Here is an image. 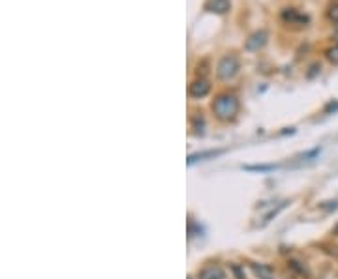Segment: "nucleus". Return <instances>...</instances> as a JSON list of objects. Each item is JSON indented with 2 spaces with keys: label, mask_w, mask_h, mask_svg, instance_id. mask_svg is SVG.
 <instances>
[{
  "label": "nucleus",
  "mask_w": 338,
  "mask_h": 279,
  "mask_svg": "<svg viewBox=\"0 0 338 279\" xmlns=\"http://www.w3.org/2000/svg\"><path fill=\"white\" fill-rule=\"evenodd\" d=\"M203 10L209 12V14L225 15L231 10V0H205Z\"/></svg>",
  "instance_id": "423d86ee"
},
{
  "label": "nucleus",
  "mask_w": 338,
  "mask_h": 279,
  "mask_svg": "<svg viewBox=\"0 0 338 279\" xmlns=\"http://www.w3.org/2000/svg\"><path fill=\"white\" fill-rule=\"evenodd\" d=\"M287 264H289V268H293L295 272L301 273V275H308V270H306V266L303 264V262H299V260H289Z\"/></svg>",
  "instance_id": "f8f14e48"
},
{
  "label": "nucleus",
  "mask_w": 338,
  "mask_h": 279,
  "mask_svg": "<svg viewBox=\"0 0 338 279\" xmlns=\"http://www.w3.org/2000/svg\"><path fill=\"white\" fill-rule=\"evenodd\" d=\"M327 19L331 23H338V4H331L327 10Z\"/></svg>",
  "instance_id": "4468645a"
},
{
  "label": "nucleus",
  "mask_w": 338,
  "mask_h": 279,
  "mask_svg": "<svg viewBox=\"0 0 338 279\" xmlns=\"http://www.w3.org/2000/svg\"><path fill=\"white\" fill-rule=\"evenodd\" d=\"M323 113H325V114H332V113H338V101H336V100L329 101V103H327V105H325Z\"/></svg>",
  "instance_id": "2eb2a0df"
},
{
  "label": "nucleus",
  "mask_w": 338,
  "mask_h": 279,
  "mask_svg": "<svg viewBox=\"0 0 338 279\" xmlns=\"http://www.w3.org/2000/svg\"><path fill=\"white\" fill-rule=\"evenodd\" d=\"M245 171H256V173H269V171H274L278 169L276 165H245L243 167Z\"/></svg>",
  "instance_id": "9b49d317"
},
{
  "label": "nucleus",
  "mask_w": 338,
  "mask_h": 279,
  "mask_svg": "<svg viewBox=\"0 0 338 279\" xmlns=\"http://www.w3.org/2000/svg\"><path fill=\"white\" fill-rule=\"evenodd\" d=\"M325 58L329 60L331 64L338 66V43L331 45V47H329V49H325Z\"/></svg>",
  "instance_id": "1a4fd4ad"
},
{
  "label": "nucleus",
  "mask_w": 338,
  "mask_h": 279,
  "mask_svg": "<svg viewBox=\"0 0 338 279\" xmlns=\"http://www.w3.org/2000/svg\"><path fill=\"white\" fill-rule=\"evenodd\" d=\"M252 270L259 275V279H272V272L271 268H267V266H261V264H252Z\"/></svg>",
  "instance_id": "9d476101"
},
{
  "label": "nucleus",
  "mask_w": 338,
  "mask_h": 279,
  "mask_svg": "<svg viewBox=\"0 0 338 279\" xmlns=\"http://www.w3.org/2000/svg\"><path fill=\"white\" fill-rule=\"evenodd\" d=\"M211 109H212V114H214L220 122H233L240 111V101L235 94L222 92L212 100Z\"/></svg>",
  "instance_id": "f257e3e1"
},
{
  "label": "nucleus",
  "mask_w": 338,
  "mask_h": 279,
  "mask_svg": "<svg viewBox=\"0 0 338 279\" xmlns=\"http://www.w3.org/2000/svg\"><path fill=\"white\" fill-rule=\"evenodd\" d=\"M280 19L284 21L285 27L292 28H305L310 23V17L305 14H299L295 8H284L282 14H280Z\"/></svg>",
  "instance_id": "7ed1b4c3"
},
{
  "label": "nucleus",
  "mask_w": 338,
  "mask_h": 279,
  "mask_svg": "<svg viewBox=\"0 0 338 279\" xmlns=\"http://www.w3.org/2000/svg\"><path fill=\"white\" fill-rule=\"evenodd\" d=\"M198 277L199 279H225V272L218 264H209L199 270Z\"/></svg>",
  "instance_id": "0eeeda50"
},
{
  "label": "nucleus",
  "mask_w": 338,
  "mask_h": 279,
  "mask_svg": "<svg viewBox=\"0 0 338 279\" xmlns=\"http://www.w3.org/2000/svg\"><path fill=\"white\" fill-rule=\"evenodd\" d=\"M267 41H269V32L267 30H256V32H252L248 38H246L245 41V49L246 51H259V49H263V47L267 45Z\"/></svg>",
  "instance_id": "20e7f679"
},
{
  "label": "nucleus",
  "mask_w": 338,
  "mask_h": 279,
  "mask_svg": "<svg viewBox=\"0 0 338 279\" xmlns=\"http://www.w3.org/2000/svg\"><path fill=\"white\" fill-rule=\"evenodd\" d=\"M319 72H321V64H319V62H314V64H310L308 72H306V79H314V77H316Z\"/></svg>",
  "instance_id": "ddd939ff"
},
{
  "label": "nucleus",
  "mask_w": 338,
  "mask_h": 279,
  "mask_svg": "<svg viewBox=\"0 0 338 279\" xmlns=\"http://www.w3.org/2000/svg\"><path fill=\"white\" fill-rule=\"evenodd\" d=\"M285 204H287V202H282V204H278V208H276V210H272V212L269 214V216H267V218H265V223H267V221H271L272 218H276V216H278V212H280V210H282V208H284Z\"/></svg>",
  "instance_id": "dca6fc26"
},
{
  "label": "nucleus",
  "mask_w": 338,
  "mask_h": 279,
  "mask_svg": "<svg viewBox=\"0 0 338 279\" xmlns=\"http://www.w3.org/2000/svg\"><path fill=\"white\" fill-rule=\"evenodd\" d=\"M239 69H240L239 56L229 53L218 60V64H216V77L220 81H231L235 75L239 74Z\"/></svg>",
  "instance_id": "f03ea898"
},
{
  "label": "nucleus",
  "mask_w": 338,
  "mask_h": 279,
  "mask_svg": "<svg viewBox=\"0 0 338 279\" xmlns=\"http://www.w3.org/2000/svg\"><path fill=\"white\" fill-rule=\"evenodd\" d=\"M222 154V150H207V152H198V154H192V156H188V165H194L196 161H205L209 160V158H216V156H220Z\"/></svg>",
  "instance_id": "6e6552de"
},
{
  "label": "nucleus",
  "mask_w": 338,
  "mask_h": 279,
  "mask_svg": "<svg viewBox=\"0 0 338 279\" xmlns=\"http://www.w3.org/2000/svg\"><path fill=\"white\" fill-rule=\"evenodd\" d=\"M209 92H211V83L205 77L194 79L190 83V87H188V94H190V98H194V100H201V98L209 96Z\"/></svg>",
  "instance_id": "39448f33"
}]
</instances>
